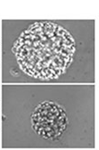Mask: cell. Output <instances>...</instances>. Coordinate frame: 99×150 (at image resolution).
I'll return each mask as SVG.
<instances>
[{
	"mask_svg": "<svg viewBox=\"0 0 99 150\" xmlns=\"http://www.w3.org/2000/svg\"><path fill=\"white\" fill-rule=\"evenodd\" d=\"M31 121L35 132L50 140L60 137L67 126V117L63 109L51 102L39 104L32 113Z\"/></svg>",
	"mask_w": 99,
	"mask_h": 150,
	"instance_id": "7a4b0ae2",
	"label": "cell"
},
{
	"mask_svg": "<svg viewBox=\"0 0 99 150\" xmlns=\"http://www.w3.org/2000/svg\"><path fill=\"white\" fill-rule=\"evenodd\" d=\"M22 34L43 50H13L24 72L40 55L28 72L29 76L45 80L57 78L72 63L75 42L61 26L52 23H36Z\"/></svg>",
	"mask_w": 99,
	"mask_h": 150,
	"instance_id": "6da1fadb",
	"label": "cell"
}]
</instances>
